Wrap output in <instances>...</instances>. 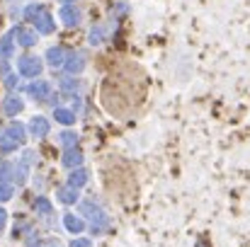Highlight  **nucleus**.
Returning a JSON list of instances; mask_svg holds the SVG:
<instances>
[{
	"mask_svg": "<svg viewBox=\"0 0 250 247\" xmlns=\"http://www.w3.org/2000/svg\"><path fill=\"white\" fill-rule=\"evenodd\" d=\"M24 141V126L22 124H10L5 131H2V136H0V146H2V151H15L20 143Z\"/></svg>",
	"mask_w": 250,
	"mask_h": 247,
	"instance_id": "f257e3e1",
	"label": "nucleus"
},
{
	"mask_svg": "<svg viewBox=\"0 0 250 247\" xmlns=\"http://www.w3.org/2000/svg\"><path fill=\"white\" fill-rule=\"evenodd\" d=\"M81 211L92 218V233H95V235L102 233V230H107V223H109V221H107L104 211H102L95 201H83V204H81Z\"/></svg>",
	"mask_w": 250,
	"mask_h": 247,
	"instance_id": "f03ea898",
	"label": "nucleus"
},
{
	"mask_svg": "<svg viewBox=\"0 0 250 247\" xmlns=\"http://www.w3.org/2000/svg\"><path fill=\"white\" fill-rule=\"evenodd\" d=\"M17 71L24 78H37L42 73V58H37V56H22L17 61Z\"/></svg>",
	"mask_w": 250,
	"mask_h": 247,
	"instance_id": "7ed1b4c3",
	"label": "nucleus"
},
{
	"mask_svg": "<svg viewBox=\"0 0 250 247\" xmlns=\"http://www.w3.org/2000/svg\"><path fill=\"white\" fill-rule=\"evenodd\" d=\"M10 37H12V39H17V44H20V46H27V49L37 44V32H34V29H29V27H15Z\"/></svg>",
	"mask_w": 250,
	"mask_h": 247,
	"instance_id": "20e7f679",
	"label": "nucleus"
},
{
	"mask_svg": "<svg viewBox=\"0 0 250 247\" xmlns=\"http://www.w3.org/2000/svg\"><path fill=\"white\" fill-rule=\"evenodd\" d=\"M59 17H61V22H63L66 27H78V24H81V10H78L76 5H63V7L59 10Z\"/></svg>",
	"mask_w": 250,
	"mask_h": 247,
	"instance_id": "39448f33",
	"label": "nucleus"
},
{
	"mask_svg": "<svg viewBox=\"0 0 250 247\" xmlns=\"http://www.w3.org/2000/svg\"><path fill=\"white\" fill-rule=\"evenodd\" d=\"M49 131H51V124H49L46 116H34V119L29 121V133H32L34 138H44Z\"/></svg>",
	"mask_w": 250,
	"mask_h": 247,
	"instance_id": "423d86ee",
	"label": "nucleus"
},
{
	"mask_svg": "<svg viewBox=\"0 0 250 247\" xmlns=\"http://www.w3.org/2000/svg\"><path fill=\"white\" fill-rule=\"evenodd\" d=\"M27 92H29L34 99H39V102H46V99H49V92H51V87H49V82H46V80H37V82H32V85L27 87Z\"/></svg>",
	"mask_w": 250,
	"mask_h": 247,
	"instance_id": "0eeeda50",
	"label": "nucleus"
},
{
	"mask_svg": "<svg viewBox=\"0 0 250 247\" xmlns=\"http://www.w3.org/2000/svg\"><path fill=\"white\" fill-rule=\"evenodd\" d=\"M34 24H37V32H39V34H51V32L56 29V24H54V17H51L49 12H42V15L34 19Z\"/></svg>",
	"mask_w": 250,
	"mask_h": 247,
	"instance_id": "6e6552de",
	"label": "nucleus"
},
{
	"mask_svg": "<svg viewBox=\"0 0 250 247\" xmlns=\"http://www.w3.org/2000/svg\"><path fill=\"white\" fill-rule=\"evenodd\" d=\"M63 66H66V71H68L71 76H76V73H81L85 68V56L83 54H71V56L63 61Z\"/></svg>",
	"mask_w": 250,
	"mask_h": 247,
	"instance_id": "1a4fd4ad",
	"label": "nucleus"
},
{
	"mask_svg": "<svg viewBox=\"0 0 250 247\" xmlns=\"http://www.w3.org/2000/svg\"><path fill=\"white\" fill-rule=\"evenodd\" d=\"M63 226H66V230L73 233V235H78V233L85 230L83 218H78V216H73V213H66V216H63Z\"/></svg>",
	"mask_w": 250,
	"mask_h": 247,
	"instance_id": "9d476101",
	"label": "nucleus"
},
{
	"mask_svg": "<svg viewBox=\"0 0 250 247\" xmlns=\"http://www.w3.org/2000/svg\"><path fill=\"white\" fill-rule=\"evenodd\" d=\"M22 107H24V104H22V99H20V97H15V95H7V97H5V102H2V109H5V114H7V116L20 114V112H22Z\"/></svg>",
	"mask_w": 250,
	"mask_h": 247,
	"instance_id": "9b49d317",
	"label": "nucleus"
},
{
	"mask_svg": "<svg viewBox=\"0 0 250 247\" xmlns=\"http://www.w3.org/2000/svg\"><path fill=\"white\" fill-rule=\"evenodd\" d=\"M46 61H49V66H51V68H59V66H63V61H66V54H63V49H59V46H51V49L46 51Z\"/></svg>",
	"mask_w": 250,
	"mask_h": 247,
	"instance_id": "f8f14e48",
	"label": "nucleus"
},
{
	"mask_svg": "<svg viewBox=\"0 0 250 247\" xmlns=\"http://www.w3.org/2000/svg\"><path fill=\"white\" fill-rule=\"evenodd\" d=\"M87 170H73L71 172V177H68V187H73V189H81L85 182H87Z\"/></svg>",
	"mask_w": 250,
	"mask_h": 247,
	"instance_id": "ddd939ff",
	"label": "nucleus"
},
{
	"mask_svg": "<svg viewBox=\"0 0 250 247\" xmlns=\"http://www.w3.org/2000/svg\"><path fill=\"white\" fill-rule=\"evenodd\" d=\"M81 163H83V153L81 151H76V148H71V151H66V155H63V165L66 167H81Z\"/></svg>",
	"mask_w": 250,
	"mask_h": 247,
	"instance_id": "4468645a",
	"label": "nucleus"
},
{
	"mask_svg": "<svg viewBox=\"0 0 250 247\" xmlns=\"http://www.w3.org/2000/svg\"><path fill=\"white\" fill-rule=\"evenodd\" d=\"M59 201H61V204H76V201H78V189H73V187H61V189H59Z\"/></svg>",
	"mask_w": 250,
	"mask_h": 247,
	"instance_id": "2eb2a0df",
	"label": "nucleus"
},
{
	"mask_svg": "<svg viewBox=\"0 0 250 247\" xmlns=\"http://www.w3.org/2000/svg\"><path fill=\"white\" fill-rule=\"evenodd\" d=\"M54 119H56L59 124H63V126L76 124V114H73V112H68V109H56V112H54Z\"/></svg>",
	"mask_w": 250,
	"mask_h": 247,
	"instance_id": "dca6fc26",
	"label": "nucleus"
},
{
	"mask_svg": "<svg viewBox=\"0 0 250 247\" xmlns=\"http://www.w3.org/2000/svg\"><path fill=\"white\" fill-rule=\"evenodd\" d=\"M12 54H15V41H12V37H2V39H0V58H12Z\"/></svg>",
	"mask_w": 250,
	"mask_h": 247,
	"instance_id": "f3484780",
	"label": "nucleus"
},
{
	"mask_svg": "<svg viewBox=\"0 0 250 247\" xmlns=\"http://www.w3.org/2000/svg\"><path fill=\"white\" fill-rule=\"evenodd\" d=\"M34 209H37V213H42V216H51V213H54V206H51V201H49L46 196H39V199L34 201Z\"/></svg>",
	"mask_w": 250,
	"mask_h": 247,
	"instance_id": "a211bd4d",
	"label": "nucleus"
},
{
	"mask_svg": "<svg viewBox=\"0 0 250 247\" xmlns=\"http://www.w3.org/2000/svg\"><path fill=\"white\" fill-rule=\"evenodd\" d=\"M42 12H44L42 5H27V7H24V19H27V22H34Z\"/></svg>",
	"mask_w": 250,
	"mask_h": 247,
	"instance_id": "6ab92c4d",
	"label": "nucleus"
},
{
	"mask_svg": "<svg viewBox=\"0 0 250 247\" xmlns=\"http://www.w3.org/2000/svg\"><path fill=\"white\" fill-rule=\"evenodd\" d=\"M59 141H61V146H66V148L71 151V148H76V141H78V136H76L73 131H63V133L59 136Z\"/></svg>",
	"mask_w": 250,
	"mask_h": 247,
	"instance_id": "aec40b11",
	"label": "nucleus"
},
{
	"mask_svg": "<svg viewBox=\"0 0 250 247\" xmlns=\"http://www.w3.org/2000/svg\"><path fill=\"white\" fill-rule=\"evenodd\" d=\"M12 184H7V182H0V201H10L12 199Z\"/></svg>",
	"mask_w": 250,
	"mask_h": 247,
	"instance_id": "412c9836",
	"label": "nucleus"
},
{
	"mask_svg": "<svg viewBox=\"0 0 250 247\" xmlns=\"http://www.w3.org/2000/svg\"><path fill=\"white\" fill-rule=\"evenodd\" d=\"M78 87H81V82L73 80V78H63L61 80V90H66V92H78Z\"/></svg>",
	"mask_w": 250,
	"mask_h": 247,
	"instance_id": "4be33fe9",
	"label": "nucleus"
},
{
	"mask_svg": "<svg viewBox=\"0 0 250 247\" xmlns=\"http://www.w3.org/2000/svg\"><path fill=\"white\" fill-rule=\"evenodd\" d=\"M24 174H27V167H24V165H20L17 170H12V179H15L17 184H24V179H27Z\"/></svg>",
	"mask_w": 250,
	"mask_h": 247,
	"instance_id": "5701e85b",
	"label": "nucleus"
},
{
	"mask_svg": "<svg viewBox=\"0 0 250 247\" xmlns=\"http://www.w3.org/2000/svg\"><path fill=\"white\" fill-rule=\"evenodd\" d=\"M7 177H12V165L10 163H0V182H5Z\"/></svg>",
	"mask_w": 250,
	"mask_h": 247,
	"instance_id": "b1692460",
	"label": "nucleus"
},
{
	"mask_svg": "<svg viewBox=\"0 0 250 247\" xmlns=\"http://www.w3.org/2000/svg\"><path fill=\"white\" fill-rule=\"evenodd\" d=\"M90 44H102V29H92L90 32Z\"/></svg>",
	"mask_w": 250,
	"mask_h": 247,
	"instance_id": "393cba45",
	"label": "nucleus"
},
{
	"mask_svg": "<svg viewBox=\"0 0 250 247\" xmlns=\"http://www.w3.org/2000/svg\"><path fill=\"white\" fill-rule=\"evenodd\" d=\"M71 247H92V245H90V240H83V238H81V240H73Z\"/></svg>",
	"mask_w": 250,
	"mask_h": 247,
	"instance_id": "a878e982",
	"label": "nucleus"
},
{
	"mask_svg": "<svg viewBox=\"0 0 250 247\" xmlns=\"http://www.w3.org/2000/svg\"><path fill=\"white\" fill-rule=\"evenodd\" d=\"M5 85H7L10 90H12V87L17 85V78H15V76H7V78H5Z\"/></svg>",
	"mask_w": 250,
	"mask_h": 247,
	"instance_id": "bb28decb",
	"label": "nucleus"
},
{
	"mask_svg": "<svg viewBox=\"0 0 250 247\" xmlns=\"http://www.w3.org/2000/svg\"><path fill=\"white\" fill-rule=\"evenodd\" d=\"M5 223H7V213H5V211L0 209V230L5 228Z\"/></svg>",
	"mask_w": 250,
	"mask_h": 247,
	"instance_id": "cd10ccee",
	"label": "nucleus"
},
{
	"mask_svg": "<svg viewBox=\"0 0 250 247\" xmlns=\"http://www.w3.org/2000/svg\"><path fill=\"white\" fill-rule=\"evenodd\" d=\"M59 2H66V5H71V2H76V0H59Z\"/></svg>",
	"mask_w": 250,
	"mask_h": 247,
	"instance_id": "c85d7f7f",
	"label": "nucleus"
}]
</instances>
